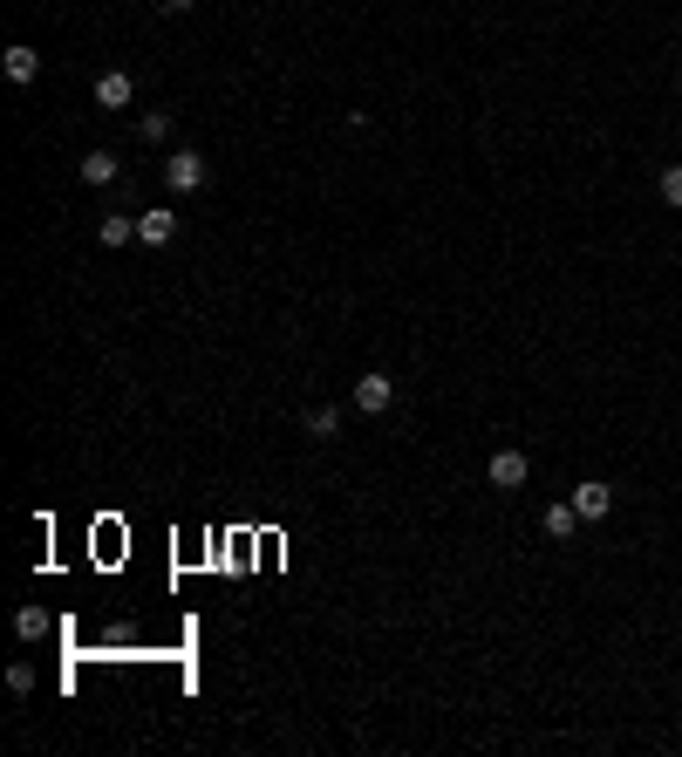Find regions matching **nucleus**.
Wrapping results in <instances>:
<instances>
[{
    "mask_svg": "<svg viewBox=\"0 0 682 757\" xmlns=\"http://www.w3.org/2000/svg\"><path fill=\"white\" fill-rule=\"evenodd\" d=\"M348 396H355V410H362V417H382V410L396 403V382L382 376V369H369V376H355V389H348Z\"/></svg>",
    "mask_w": 682,
    "mask_h": 757,
    "instance_id": "1",
    "label": "nucleus"
},
{
    "mask_svg": "<svg viewBox=\"0 0 682 757\" xmlns=\"http://www.w3.org/2000/svg\"><path fill=\"white\" fill-rule=\"evenodd\" d=\"M164 185L171 191H205V157L198 151H171L164 157Z\"/></svg>",
    "mask_w": 682,
    "mask_h": 757,
    "instance_id": "2",
    "label": "nucleus"
},
{
    "mask_svg": "<svg viewBox=\"0 0 682 757\" xmlns=\"http://www.w3.org/2000/svg\"><path fill=\"white\" fill-rule=\"evenodd\" d=\"M573 512H580L587 526H601L607 512H614V485H601V478H587V485H573Z\"/></svg>",
    "mask_w": 682,
    "mask_h": 757,
    "instance_id": "3",
    "label": "nucleus"
},
{
    "mask_svg": "<svg viewBox=\"0 0 682 757\" xmlns=\"http://www.w3.org/2000/svg\"><path fill=\"white\" fill-rule=\"evenodd\" d=\"M485 478H492V492H519L532 478V464H526V451H498L492 464H485Z\"/></svg>",
    "mask_w": 682,
    "mask_h": 757,
    "instance_id": "4",
    "label": "nucleus"
},
{
    "mask_svg": "<svg viewBox=\"0 0 682 757\" xmlns=\"http://www.w3.org/2000/svg\"><path fill=\"white\" fill-rule=\"evenodd\" d=\"M171 232H178V212H164V205L137 212V239H144V246H171Z\"/></svg>",
    "mask_w": 682,
    "mask_h": 757,
    "instance_id": "5",
    "label": "nucleus"
},
{
    "mask_svg": "<svg viewBox=\"0 0 682 757\" xmlns=\"http://www.w3.org/2000/svg\"><path fill=\"white\" fill-rule=\"evenodd\" d=\"M130 96H137V89H130L123 69H103V76H96V103H103V110H130Z\"/></svg>",
    "mask_w": 682,
    "mask_h": 757,
    "instance_id": "6",
    "label": "nucleus"
},
{
    "mask_svg": "<svg viewBox=\"0 0 682 757\" xmlns=\"http://www.w3.org/2000/svg\"><path fill=\"white\" fill-rule=\"evenodd\" d=\"M539 532H546L553 546H567L573 532H580V512H573V498H567V505H546V519H539Z\"/></svg>",
    "mask_w": 682,
    "mask_h": 757,
    "instance_id": "7",
    "label": "nucleus"
},
{
    "mask_svg": "<svg viewBox=\"0 0 682 757\" xmlns=\"http://www.w3.org/2000/svg\"><path fill=\"white\" fill-rule=\"evenodd\" d=\"M301 430L314 437V444H328V437H341V410L335 403H314V410L301 417Z\"/></svg>",
    "mask_w": 682,
    "mask_h": 757,
    "instance_id": "8",
    "label": "nucleus"
},
{
    "mask_svg": "<svg viewBox=\"0 0 682 757\" xmlns=\"http://www.w3.org/2000/svg\"><path fill=\"white\" fill-rule=\"evenodd\" d=\"M0 62H7V76H14V82H35V76H41V55L28 48V41H14V48H7Z\"/></svg>",
    "mask_w": 682,
    "mask_h": 757,
    "instance_id": "9",
    "label": "nucleus"
},
{
    "mask_svg": "<svg viewBox=\"0 0 682 757\" xmlns=\"http://www.w3.org/2000/svg\"><path fill=\"white\" fill-rule=\"evenodd\" d=\"M96 239H103V246H130V239H137V219H130V212H110V219H96Z\"/></svg>",
    "mask_w": 682,
    "mask_h": 757,
    "instance_id": "10",
    "label": "nucleus"
},
{
    "mask_svg": "<svg viewBox=\"0 0 682 757\" xmlns=\"http://www.w3.org/2000/svg\"><path fill=\"white\" fill-rule=\"evenodd\" d=\"M76 171H82V185H116V157L110 151H89Z\"/></svg>",
    "mask_w": 682,
    "mask_h": 757,
    "instance_id": "11",
    "label": "nucleus"
},
{
    "mask_svg": "<svg viewBox=\"0 0 682 757\" xmlns=\"http://www.w3.org/2000/svg\"><path fill=\"white\" fill-rule=\"evenodd\" d=\"M137 137H144V144H164V137H171V116H164V110H144V116H137Z\"/></svg>",
    "mask_w": 682,
    "mask_h": 757,
    "instance_id": "12",
    "label": "nucleus"
},
{
    "mask_svg": "<svg viewBox=\"0 0 682 757\" xmlns=\"http://www.w3.org/2000/svg\"><path fill=\"white\" fill-rule=\"evenodd\" d=\"M41 628H48L41 607H21V614H14V635H21V642H41Z\"/></svg>",
    "mask_w": 682,
    "mask_h": 757,
    "instance_id": "13",
    "label": "nucleus"
},
{
    "mask_svg": "<svg viewBox=\"0 0 682 757\" xmlns=\"http://www.w3.org/2000/svg\"><path fill=\"white\" fill-rule=\"evenodd\" d=\"M662 198L682 212V164H669V171H662Z\"/></svg>",
    "mask_w": 682,
    "mask_h": 757,
    "instance_id": "14",
    "label": "nucleus"
},
{
    "mask_svg": "<svg viewBox=\"0 0 682 757\" xmlns=\"http://www.w3.org/2000/svg\"><path fill=\"white\" fill-rule=\"evenodd\" d=\"M7 689H14V696H28V689H35V669H28V662H14V669H7Z\"/></svg>",
    "mask_w": 682,
    "mask_h": 757,
    "instance_id": "15",
    "label": "nucleus"
},
{
    "mask_svg": "<svg viewBox=\"0 0 682 757\" xmlns=\"http://www.w3.org/2000/svg\"><path fill=\"white\" fill-rule=\"evenodd\" d=\"M157 7H164V14H191L198 0H157Z\"/></svg>",
    "mask_w": 682,
    "mask_h": 757,
    "instance_id": "16",
    "label": "nucleus"
},
{
    "mask_svg": "<svg viewBox=\"0 0 682 757\" xmlns=\"http://www.w3.org/2000/svg\"><path fill=\"white\" fill-rule=\"evenodd\" d=\"M676 89H682V76H676Z\"/></svg>",
    "mask_w": 682,
    "mask_h": 757,
    "instance_id": "17",
    "label": "nucleus"
}]
</instances>
